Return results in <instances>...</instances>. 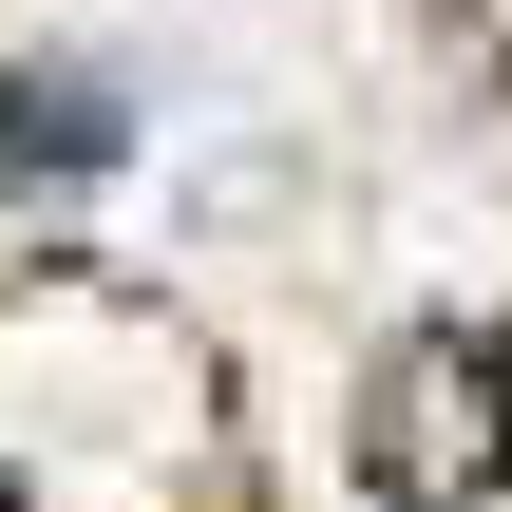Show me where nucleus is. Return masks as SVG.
Returning <instances> with one entry per match:
<instances>
[{"label": "nucleus", "mask_w": 512, "mask_h": 512, "mask_svg": "<svg viewBox=\"0 0 512 512\" xmlns=\"http://www.w3.org/2000/svg\"><path fill=\"white\" fill-rule=\"evenodd\" d=\"M361 475L399 512H475L512 475V342H475V323L399 342V361L361 380Z\"/></svg>", "instance_id": "obj_1"}, {"label": "nucleus", "mask_w": 512, "mask_h": 512, "mask_svg": "<svg viewBox=\"0 0 512 512\" xmlns=\"http://www.w3.org/2000/svg\"><path fill=\"white\" fill-rule=\"evenodd\" d=\"M0 512H19V494H0Z\"/></svg>", "instance_id": "obj_2"}]
</instances>
